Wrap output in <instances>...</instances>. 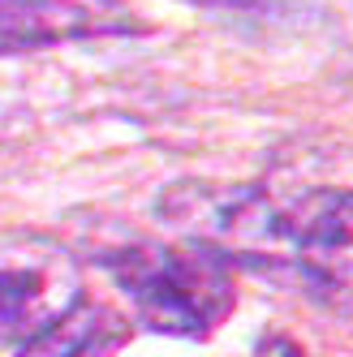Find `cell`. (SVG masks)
<instances>
[{"label":"cell","mask_w":353,"mask_h":357,"mask_svg":"<svg viewBox=\"0 0 353 357\" xmlns=\"http://www.w3.org/2000/svg\"><path fill=\"white\" fill-rule=\"evenodd\" d=\"M134 323L99 297H73L22 340L17 357H112L130 344Z\"/></svg>","instance_id":"277c9868"},{"label":"cell","mask_w":353,"mask_h":357,"mask_svg":"<svg viewBox=\"0 0 353 357\" xmlns=\"http://www.w3.org/2000/svg\"><path fill=\"white\" fill-rule=\"evenodd\" d=\"M190 5H203V9H224V13H285L293 9L297 0H190Z\"/></svg>","instance_id":"8992f818"},{"label":"cell","mask_w":353,"mask_h":357,"mask_svg":"<svg viewBox=\"0 0 353 357\" xmlns=\"http://www.w3.org/2000/svg\"><path fill=\"white\" fill-rule=\"evenodd\" d=\"M43 319V271L31 263H0V344L31 336Z\"/></svg>","instance_id":"5b68a950"},{"label":"cell","mask_w":353,"mask_h":357,"mask_svg":"<svg viewBox=\"0 0 353 357\" xmlns=\"http://www.w3.org/2000/svg\"><path fill=\"white\" fill-rule=\"evenodd\" d=\"M255 357H306L289 336H263L259 340V349H255Z\"/></svg>","instance_id":"52a82bcc"},{"label":"cell","mask_w":353,"mask_h":357,"mask_svg":"<svg viewBox=\"0 0 353 357\" xmlns=\"http://www.w3.org/2000/svg\"><path fill=\"white\" fill-rule=\"evenodd\" d=\"M134 31H142V22L121 17L117 9L82 5V0H0V56Z\"/></svg>","instance_id":"3957f363"},{"label":"cell","mask_w":353,"mask_h":357,"mask_svg":"<svg viewBox=\"0 0 353 357\" xmlns=\"http://www.w3.org/2000/svg\"><path fill=\"white\" fill-rule=\"evenodd\" d=\"M117 289L134 301L142 327L160 336L207 340L237 305V271L211 245L138 241L104 254Z\"/></svg>","instance_id":"7a4b0ae2"},{"label":"cell","mask_w":353,"mask_h":357,"mask_svg":"<svg viewBox=\"0 0 353 357\" xmlns=\"http://www.w3.org/2000/svg\"><path fill=\"white\" fill-rule=\"evenodd\" d=\"M156 207L176 233L224 254L233 271H263L349 319V190L280 198L267 185L181 181Z\"/></svg>","instance_id":"6da1fadb"}]
</instances>
